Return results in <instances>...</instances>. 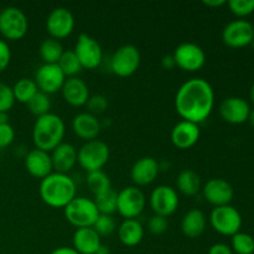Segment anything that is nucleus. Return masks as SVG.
Listing matches in <instances>:
<instances>
[{
	"label": "nucleus",
	"instance_id": "31",
	"mask_svg": "<svg viewBox=\"0 0 254 254\" xmlns=\"http://www.w3.org/2000/svg\"><path fill=\"white\" fill-rule=\"evenodd\" d=\"M60 68L62 69L64 74L66 77H76L79 72L82 71V64L79 62V60L77 59L76 54L73 52V50H68V51H64V55L60 59L59 64Z\"/></svg>",
	"mask_w": 254,
	"mask_h": 254
},
{
	"label": "nucleus",
	"instance_id": "24",
	"mask_svg": "<svg viewBox=\"0 0 254 254\" xmlns=\"http://www.w3.org/2000/svg\"><path fill=\"white\" fill-rule=\"evenodd\" d=\"M73 250L79 254H93L102 247L101 236L94 231L93 227L77 228L72 238Z\"/></svg>",
	"mask_w": 254,
	"mask_h": 254
},
{
	"label": "nucleus",
	"instance_id": "21",
	"mask_svg": "<svg viewBox=\"0 0 254 254\" xmlns=\"http://www.w3.org/2000/svg\"><path fill=\"white\" fill-rule=\"evenodd\" d=\"M62 97L64 102L72 107H83L89 99L88 84L78 77L66 78L62 86Z\"/></svg>",
	"mask_w": 254,
	"mask_h": 254
},
{
	"label": "nucleus",
	"instance_id": "5",
	"mask_svg": "<svg viewBox=\"0 0 254 254\" xmlns=\"http://www.w3.org/2000/svg\"><path fill=\"white\" fill-rule=\"evenodd\" d=\"M109 156V146L104 141L94 139L86 141L77 151V163L87 173H93L103 169V166L108 163Z\"/></svg>",
	"mask_w": 254,
	"mask_h": 254
},
{
	"label": "nucleus",
	"instance_id": "22",
	"mask_svg": "<svg viewBox=\"0 0 254 254\" xmlns=\"http://www.w3.org/2000/svg\"><path fill=\"white\" fill-rule=\"evenodd\" d=\"M72 129L78 138L86 141L97 139L102 129L101 121L88 112L77 114L72 121Z\"/></svg>",
	"mask_w": 254,
	"mask_h": 254
},
{
	"label": "nucleus",
	"instance_id": "40",
	"mask_svg": "<svg viewBox=\"0 0 254 254\" xmlns=\"http://www.w3.org/2000/svg\"><path fill=\"white\" fill-rule=\"evenodd\" d=\"M15 139V130L9 123L0 126V149L11 145Z\"/></svg>",
	"mask_w": 254,
	"mask_h": 254
},
{
	"label": "nucleus",
	"instance_id": "11",
	"mask_svg": "<svg viewBox=\"0 0 254 254\" xmlns=\"http://www.w3.org/2000/svg\"><path fill=\"white\" fill-rule=\"evenodd\" d=\"M73 52L81 62L82 67L87 69H94L101 66L103 60V51L94 37L87 34H81L74 45Z\"/></svg>",
	"mask_w": 254,
	"mask_h": 254
},
{
	"label": "nucleus",
	"instance_id": "35",
	"mask_svg": "<svg viewBox=\"0 0 254 254\" xmlns=\"http://www.w3.org/2000/svg\"><path fill=\"white\" fill-rule=\"evenodd\" d=\"M93 228L101 237H107L116 231V221L111 215H102L101 213L94 222Z\"/></svg>",
	"mask_w": 254,
	"mask_h": 254
},
{
	"label": "nucleus",
	"instance_id": "48",
	"mask_svg": "<svg viewBox=\"0 0 254 254\" xmlns=\"http://www.w3.org/2000/svg\"><path fill=\"white\" fill-rule=\"evenodd\" d=\"M247 122H250L251 126H252L253 128H254V109H253V111H251L250 117H248V121Z\"/></svg>",
	"mask_w": 254,
	"mask_h": 254
},
{
	"label": "nucleus",
	"instance_id": "38",
	"mask_svg": "<svg viewBox=\"0 0 254 254\" xmlns=\"http://www.w3.org/2000/svg\"><path fill=\"white\" fill-rule=\"evenodd\" d=\"M15 97L9 84L0 82V112H7L14 107Z\"/></svg>",
	"mask_w": 254,
	"mask_h": 254
},
{
	"label": "nucleus",
	"instance_id": "17",
	"mask_svg": "<svg viewBox=\"0 0 254 254\" xmlns=\"http://www.w3.org/2000/svg\"><path fill=\"white\" fill-rule=\"evenodd\" d=\"M251 107L246 99L241 97H228L220 106V114L225 122L230 124H242L248 121Z\"/></svg>",
	"mask_w": 254,
	"mask_h": 254
},
{
	"label": "nucleus",
	"instance_id": "45",
	"mask_svg": "<svg viewBox=\"0 0 254 254\" xmlns=\"http://www.w3.org/2000/svg\"><path fill=\"white\" fill-rule=\"evenodd\" d=\"M225 4H227L226 0H205V1H203V5L210 7H220Z\"/></svg>",
	"mask_w": 254,
	"mask_h": 254
},
{
	"label": "nucleus",
	"instance_id": "49",
	"mask_svg": "<svg viewBox=\"0 0 254 254\" xmlns=\"http://www.w3.org/2000/svg\"><path fill=\"white\" fill-rule=\"evenodd\" d=\"M250 96H251V101H252V103L254 104V83L252 84V88H251Z\"/></svg>",
	"mask_w": 254,
	"mask_h": 254
},
{
	"label": "nucleus",
	"instance_id": "2",
	"mask_svg": "<svg viewBox=\"0 0 254 254\" xmlns=\"http://www.w3.org/2000/svg\"><path fill=\"white\" fill-rule=\"evenodd\" d=\"M39 193L50 207L64 208L76 197V183L68 174L52 173L41 180Z\"/></svg>",
	"mask_w": 254,
	"mask_h": 254
},
{
	"label": "nucleus",
	"instance_id": "14",
	"mask_svg": "<svg viewBox=\"0 0 254 254\" xmlns=\"http://www.w3.org/2000/svg\"><path fill=\"white\" fill-rule=\"evenodd\" d=\"M222 40L228 47L242 49L254 41V27L247 20H235L225 26Z\"/></svg>",
	"mask_w": 254,
	"mask_h": 254
},
{
	"label": "nucleus",
	"instance_id": "9",
	"mask_svg": "<svg viewBox=\"0 0 254 254\" xmlns=\"http://www.w3.org/2000/svg\"><path fill=\"white\" fill-rule=\"evenodd\" d=\"M141 56L138 47L127 44L119 47L111 59V69L119 77H129L140 66Z\"/></svg>",
	"mask_w": 254,
	"mask_h": 254
},
{
	"label": "nucleus",
	"instance_id": "34",
	"mask_svg": "<svg viewBox=\"0 0 254 254\" xmlns=\"http://www.w3.org/2000/svg\"><path fill=\"white\" fill-rule=\"evenodd\" d=\"M232 251L237 254H253L254 238L245 232H238L232 236Z\"/></svg>",
	"mask_w": 254,
	"mask_h": 254
},
{
	"label": "nucleus",
	"instance_id": "47",
	"mask_svg": "<svg viewBox=\"0 0 254 254\" xmlns=\"http://www.w3.org/2000/svg\"><path fill=\"white\" fill-rule=\"evenodd\" d=\"M93 254H111V252H109V250L107 247H104V246H102L101 248H99L98 251H97L96 253Z\"/></svg>",
	"mask_w": 254,
	"mask_h": 254
},
{
	"label": "nucleus",
	"instance_id": "18",
	"mask_svg": "<svg viewBox=\"0 0 254 254\" xmlns=\"http://www.w3.org/2000/svg\"><path fill=\"white\" fill-rule=\"evenodd\" d=\"M25 168L34 178L40 180L47 178L54 171L51 154L41 149H32L25 156Z\"/></svg>",
	"mask_w": 254,
	"mask_h": 254
},
{
	"label": "nucleus",
	"instance_id": "4",
	"mask_svg": "<svg viewBox=\"0 0 254 254\" xmlns=\"http://www.w3.org/2000/svg\"><path fill=\"white\" fill-rule=\"evenodd\" d=\"M64 210L66 220L76 228L93 227L94 222L101 215L93 200L77 196Z\"/></svg>",
	"mask_w": 254,
	"mask_h": 254
},
{
	"label": "nucleus",
	"instance_id": "8",
	"mask_svg": "<svg viewBox=\"0 0 254 254\" xmlns=\"http://www.w3.org/2000/svg\"><path fill=\"white\" fill-rule=\"evenodd\" d=\"M213 230L222 236H235L242 227V216L240 211L231 205L215 207L210 215Z\"/></svg>",
	"mask_w": 254,
	"mask_h": 254
},
{
	"label": "nucleus",
	"instance_id": "44",
	"mask_svg": "<svg viewBox=\"0 0 254 254\" xmlns=\"http://www.w3.org/2000/svg\"><path fill=\"white\" fill-rule=\"evenodd\" d=\"M50 254H79L76 250L72 247H59L56 250L52 251Z\"/></svg>",
	"mask_w": 254,
	"mask_h": 254
},
{
	"label": "nucleus",
	"instance_id": "12",
	"mask_svg": "<svg viewBox=\"0 0 254 254\" xmlns=\"http://www.w3.org/2000/svg\"><path fill=\"white\" fill-rule=\"evenodd\" d=\"M149 202L155 215L168 218L179 207L178 191L169 185H159L151 191Z\"/></svg>",
	"mask_w": 254,
	"mask_h": 254
},
{
	"label": "nucleus",
	"instance_id": "3",
	"mask_svg": "<svg viewBox=\"0 0 254 254\" xmlns=\"http://www.w3.org/2000/svg\"><path fill=\"white\" fill-rule=\"evenodd\" d=\"M66 127L60 116L49 113L36 119L32 128V141L36 149L52 151L61 143H64Z\"/></svg>",
	"mask_w": 254,
	"mask_h": 254
},
{
	"label": "nucleus",
	"instance_id": "28",
	"mask_svg": "<svg viewBox=\"0 0 254 254\" xmlns=\"http://www.w3.org/2000/svg\"><path fill=\"white\" fill-rule=\"evenodd\" d=\"M64 52V50L61 42L52 37L44 40L40 45V56H41L44 64H57Z\"/></svg>",
	"mask_w": 254,
	"mask_h": 254
},
{
	"label": "nucleus",
	"instance_id": "10",
	"mask_svg": "<svg viewBox=\"0 0 254 254\" xmlns=\"http://www.w3.org/2000/svg\"><path fill=\"white\" fill-rule=\"evenodd\" d=\"M176 66L188 72H196L206 64V54L201 46L193 42L178 45L173 54Z\"/></svg>",
	"mask_w": 254,
	"mask_h": 254
},
{
	"label": "nucleus",
	"instance_id": "43",
	"mask_svg": "<svg viewBox=\"0 0 254 254\" xmlns=\"http://www.w3.org/2000/svg\"><path fill=\"white\" fill-rule=\"evenodd\" d=\"M175 66H176V64H175V60H174L173 55H165V56H163V59H161V67H163L164 69H168V71H170V69H173Z\"/></svg>",
	"mask_w": 254,
	"mask_h": 254
},
{
	"label": "nucleus",
	"instance_id": "41",
	"mask_svg": "<svg viewBox=\"0 0 254 254\" xmlns=\"http://www.w3.org/2000/svg\"><path fill=\"white\" fill-rule=\"evenodd\" d=\"M11 61V50L5 40L0 39V73L9 67Z\"/></svg>",
	"mask_w": 254,
	"mask_h": 254
},
{
	"label": "nucleus",
	"instance_id": "15",
	"mask_svg": "<svg viewBox=\"0 0 254 254\" xmlns=\"http://www.w3.org/2000/svg\"><path fill=\"white\" fill-rule=\"evenodd\" d=\"M34 81L40 92L50 96V94L61 91L62 86L66 81V76L60 68L59 64H44L39 67L35 73Z\"/></svg>",
	"mask_w": 254,
	"mask_h": 254
},
{
	"label": "nucleus",
	"instance_id": "33",
	"mask_svg": "<svg viewBox=\"0 0 254 254\" xmlns=\"http://www.w3.org/2000/svg\"><path fill=\"white\" fill-rule=\"evenodd\" d=\"M117 197H118V193L113 189H111L107 192L94 197L93 201L96 203L97 208H98L99 213L112 216V213L117 211Z\"/></svg>",
	"mask_w": 254,
	"mask_h": 254
},
{
	"label": "nucleus",
	"instance_id": "26",
	"mask_svg": "<svg viewBox=\"0 0 254 254\" xmlns=\"http://www.w3.org/2000/svg\"><path fill=\"white\" fill-rule=\"evenodd\" d=\"M118 238L127 247H135L144 238L143 226L138 220H124L118 227Z\"/></svg>",
	"mask_w": 254,
	"mask_h": 254
},
{
	"label": "nucleus",
	"instance_id": "23",
	"mask_svg": "<svg viewBox=\"0 0 254 254\" xmlns=\"http://www.w3.org/2000/svg\"><path fill=\"white\" fill-rule=\"evenodd\" d=\"M55 173L68 174L77 164V149L69 143H61L51 154Z\"/></svg>",
	"mask_w": 254,
	"mask_h": 254
},
{
	"label": "nucleus",
	"instance_id": "42",
	"mask_svg": "<svg viewBox=\"0 0 254 254\" xmlns=\"http://www.w3.org/2000/svg\"><path fill=\"white\" fill-rule=\"evenodd\" d=\"M208 254H233V251L225 243H215L208 250Z\"/></svg>",
	"mask_w": 254,
	"mask_h": 254
},
{
	"label": "nucleus",
	"instance_id": "39",
	"mask_svg": "<svg viewBox=\"0 0 254 254\" xmlns=\"http://www.w3.org/2000/svg\"><path fill=\"white\" fill-rule=\"evenodd\" d=\"M169 228V222L166 220V217L163 216L154 215L153 217H150L148 222V230L150 231L153 235H163L168 231Z\"/></svg>",
	"mask_w": 254,
	"mask_h": 254
},
{
	"label": "nucleus",
	"instance_id": "29",
	"mask_svg": "<svg viewBox=\"0 0 254 254\" xmlns=\"http://www.w3.org/2000/svg\"><path fill=\"white\" fill-rule=\"evenodd\" d=\"M87 186H88L89 191L93 193L94 197L102 195V193L107 192L112 189V181L109 176L104 173L103 170L93 171V173H88L86 179Z\"/></svg>",
	"mask_w": 254,
	"mask_h": 254
},
{
	"label": "nucleus",
	"instance_id": "30",
	"mask_svg": "<svg viewBox=\"0 0 254 254\" xmlns=\"http://www.w3.org/2000/svg\"><path fill=\"white\" fill-rule=\"evenodd\" d=\"M11 88L15 97V102L17 101L19 103L25 104L29 103L32 97L39 92V88H37L35 81L30 78H20Z\"/></svg>",
	"mask_w": 254,
	"mask_h": 254
},
{
	"label": "nucleus",
	"instance_id": "19",
	"mask_svg": "<svg viewBox=\"0 0 254 254\" xmlns=\"http://www.w3.org/2000/svg\"><path fill=\"white\" fill-rule=\"evenodd\" d=\"M201 135V130L198 124L192 122L181 121L176 124L171 130V141L174 145L181 150H186L195 145Z\"/></svg>",
	"mask_w": 254,
	"mask_h": 254
},
{
	"label": "nucleus",
	"instance_id": "36",
	"mask_svg": "<svg viewBox=\"0 0 254 254\" xmlns=\"http://www.w3.org/2000/svg\"><path fill=\"white\" fill-rule=\"evenodd\" d=\"M228 7L238 17H245L254 11V0H230Z\"/></svg>",
	"mask_w": 254,
	"mask_h": 254
},
{
	"label": "nucleus",
	"instance_id": "20",
	"mask_svg": "<svg viewBox=\"0 0 254 254\" xmlns=\"http://www.w3.org/2000/svg\"><path fill=\"white\" fill-rule=\"evenodd\" d=\"M160 171V164L151 156L138 159L131 166L130 176L136 186H146L154 183Z\"/></svg>",
	"mask_w": 254,
	"mask_h": 254
},
{
	"label": "nucleus",
	"instance_id": "13",
	"mask_svg": "<svg viewBox=\"0 0 254 254\" xmlns=\"http://www.w3.org/2000/svg\"><path fill=\"white\" fill-rule=\"evenodd\" d=\"M46 30L55 40L66 39L74 30V16L67 7L57 6L46 19Z\"/></svg>",
	"mask_w": 254,
	"mask_h": 254
},
{
	"label": "nucleus",
	"instance_id": "32",
	"mask_svg": "<svg viewBox=\"0 0 254 254\" xmlns=\"http://www.w3.org/2000/svg\"><path fill=\"white\" fill-rule=\"evenodd\" d=\"M51 99H50L49 94H45L42 92H37L34 97H32L31 101L27 103L29 107V111L31 112V114H34L36 118H40L42 116H46V114L51 113Z\"/></svg>",
	"mask_w": 254,
	"mask_h": 254
},
{
	"label": "nucleus",
	"instance_id": "25",
	"mask_svg": "<svg viewBox=\"0 0 254 254\" xmlns=\"http://www.w3.org/2000/svg\"><path fill=\"white\" fill-rule=\"evenodd\" d=\"M205 213L198 208H192L185 213L181 221V231L189 238H198L206 230Z\"/></svg>",
	"mask_w": 254,
	"mask_h": 254
},
{
	"label": "nucleus",
	"instance_id": "7",
	"mask_svg": "<svg viewBox=\"0 0 254 254\" xmlns=\"http://www.w3.org/2000/svg\"><path fill=\"white\" fill-rule=\"evenodd\" d=\"M145 195L138 186H128L118 192L117 211L124 220H136L145 208Z\"/></svg>",
	"mask_w": 254,
	"mask_h": 254
},
{
	"label": "nucleus",
	"instance_id": "27",
	"mask_svg": "<svg viewBox=\"0 0 254 254\" xmlns=\"http://www.w3.org/2000/svg\"><path fill=\"white\" fill-rule=\"evenodd\" d=\"M176 188L183 195L195 196L201 190V179L196 171L185 169L176 179Z\"/></svg>",
	"mask_w": 254,
	"mask_h": 254
},
{
	"label": "nucleus",
	"instance_id": "37",
	"mask_svg": "<svg viewBox=\"0 0 254 254\" xmlns=\"http://www.w3.org/2000/svg\"><path fill=\"white\" fill-rule=\"evenodd\" d=\"M87 112L93 116H98V114L104 113L108 108V99L102 94H94V96L89 97L88 102L86 103Z\"/></svg>",
	"mask_w": 254,
	"mask_h": 254
},
{
	"label": "nucleus",
	"instance_id": "1",
	"mask_svg": "<svg viewBox=\"0 0 254 254\" xmlns=\"http://www.w3.org/2000/svg\"><path fill=\"white\" fill-rule=\"evenodd\" d=\"M215 91L203 78H191L180 86L175 94V109L183 121L200 124L212 113Z\"/></svg>",
	"mask_w": 254,
	"mask_h": 254
},
{
	"label": "nucleus",
	"instance_id": "46",
	"mask_svg": "<svg viewBox=\"0 0 254 254\" xmlns=\"http://www.w3.org/2000/svg\"><path fill=\"white\" fill-rule=\"evenodd\" d=\"M9 123V114L5 112H0V126Z\"/></svg>",
	"mask_w": 254,
	"mask_h": 254
},
{
	"label": "nucleus",
	"instance_id": "16",
	"mask_svg": "<svg viewBox=\"0 0 254 254\" xmlns=\"http://www.w3.org/2000/svg\"><path fill=\"white\" fill-rule=\"evenodd\" d=\"M206 201L215 207L230 205L233 200L235 191L232 185L223 179H210L202 188Z\"/></svg>",
	"mask_w": 254,
	"mask_h": 254
},
{
	"label": "nucleus",
	"instance_id": "6",
	"mask_svg": "<svg viewBox=\"0 0 254 254\" xmlns=\"http://www.w3.org/2000/svg\"><path fill=\"white\" fill-rule=\"evenodd\" d=\"M29 31L26 14L17 6H6L0 10V34L5 40L17 41Z\"/></svg>",
	"mask_w": 254,
	"mask_h": 254
}]
</instances>
